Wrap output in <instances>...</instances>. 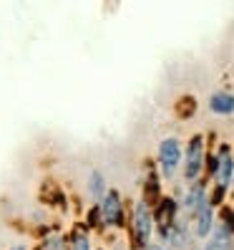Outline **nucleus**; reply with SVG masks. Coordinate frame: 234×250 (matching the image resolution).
Returning <instances> with one entry per match:
<instances>
[{"mask_svg": "<svg viewBox=\"0 0 234 250\" xmlns=\"http://www.w3.org/2000/svg\"><path fill=\"white\" fill-rule=\"evenodd\" d=\"M73 250H91V243H89V235H86V230H78L73 232Z\"/></svg>", "mask_w": 234, "mask_h": 250, "instance_id": "2eb2a0df", "label": "nucleus"}, {"mask_svg": "<svg viewBox=\"0 0 234 250\" xmlns=\"http://www.w3.org/2000/svg\"><path fill=\"white\" fill-rule=\"evenodd\" d=\"M201 202H204V187L201 185H194L192 189H189V195H186V210L189 212H197Z\"/></svg>", "mask_w": 234, "mask_h": 250, "instance_id": "f8f14e48", "label": "nucleus"}, {"mask_svg": "<svg viewBox=\"0 0 234 250\" xmlns=\"http://www.w3.org/2000/svg\"><path fill=\"white\" fill-rule=\"evenodd\" d=\"M101 223H104V217H101V208L98 205H93V208L89 210V228H101Z\"/></svg>", "mask_w": 234, "mask_h": 250, "instance_id": "dca6fc26", "label": "nucleus"}, {"mask_svg": "<svg viewBox=\"0 0 234 250\" xmlns=\"http://www.w3.org/2000/svg\"><path fill=\"white\" fill-rule=\"evenodd\" d=\"M216 169H219V157L216 154H209L207 157V172L209 174H216Z\"/></svg>", "mask_w": 234, "mask_h": 250, "instance_id": "a211bd4d", "label": "nucleus"}, {"mask_svg": "<svg viewBox=\"0 0 234 250\" xmlns=\"http://www.w3.org/2000/svg\"><path fill=\"white\" fill-rule=\"evenodd\" d=\"M146 250H164V248H162V245H149Z\"/></svg>", "mask_w": 234, "mask_h": 250, "instance_id": "6ab92c4d", "label": "nucleus"}, {"mask_svg": "<svg viewBox=\"0 0 234 250\" xmlns=\"http://www.w3.org/2000/svg\"><path fill=\"white\" fill-rule=\"evenodd\" d=\"M194 215H197V235L199 238H207L214 228V208L209 205V200H204Z\"/></svg>", "mask_w": 234, "mask_h": 250, "instance_id": "423d86ee", "label": "nucleus"}, {"mask_svg": "<svg viewBox=\"0 0 234 250\" xmlns=\"http://www.w3.org/2000/svg\"><path fill=\"white\" fill-rule=\"evenodd\" d=\"M197 111V101H194V96H181L179 99V104H177V114L181 116V119H189Z\"/></svg>", "mask_w": 234, "mask_h": 250, "instance_id": "ddd939ff", "label": "nucleus"}, {"mask_svg": "<svg viewBox=\"0 0 234 250\" xmlns=\"http://www.w3.org/2000/svg\"><path fill=\"white\" fill-rule=\"evenodd\" d=\"M159 165H162V172L166 177H171L177 172V167L181 165V144L177 137H166L159 144Z\"/></svg>", "mask_w": 234, "mask_h": 250, "instance_id": "f03ea898", "label": "nucleus"}, {"mask_svg": "<svg viewBox=\"0 0 234 250\" xmlns=\"http://www.w3.org/2000/svg\"><path fill=\"white\" fill-rule=\"evenodd\" d=\"M209 109H212L214 114H222V116L234 114V96L227 94V91H216V94H212V99H209Z\"/></svg>", "mask_w": 234, "mask_h": 250, "instance_id": "1a4fd4ad", "label": "nucleus"}, {"mask_svg": "<svg viewBox=\"0 0 234 250\" xmlns=\"http://www.w3.org/2000/svg\"><path fill=\"white\" fill-rule=\"evenodd\" d=\"M177 202H174L171 197H164V200H159V205H156V212H154V223L159 225V232L164 235H169V230L174 228V223H177Z\"/></svg>", "mask_w": 234, "mask_h": 250, "instance_id": "39448f33", "label": "nucleus"}, {"mask_svg": "<svg viewBox=\"0 0 234 250\" xmlns=\"http://www.w3.org/2000/svg\"><path fill=\"white\" fill-rule=\"evenodd\" d=\"M144 202L149 205V208L151 205H159V180L154 177V174L149 177V182L144 185Z\"/></svg>", "mask_w": 234, "mask_h": 250, "instance_id": "9b49d317", "label": "nucleus"}, {"mask_svg": "<svg viewBox=\"0 0 234 250\" xmlns=\"http://www.w3.org/2000/svg\"><path fill=\"white\" fill-rule=\"evenodd\" d=\"M224 192H227V187H224V185H216V187H214L212 200H209V205H212V208H216V205H222V200H224Z\"/></svg>", "mask_w": 234, "mask_h": 250, "instance_id": "f3484780", "label": "nucleus"}, {"mask_svg": "<svg viewBox=\"0 0 234 250\" xmlns=\"http://www.w3.org/2000/svg\"><path fill=\"white\" fill-rule=\"evenodd\" d=\"M151 230H154V217H151V210L144 200L136 205V212H134V240L139 248H146L151 238Z\"/></svg>", "mask_w": 234, "mask_h": 250, "instance_id": "20e7f679", "label": "nucleus"}, {"mask_svg": "<svg viewBox=\"0 0 234 250\" xmlns=\"http://www.w3.org/2000/svg\"><path fill=\"white\" fill-rule=\"evenodd\" d=\"M229 243H232V232L219 225L216 232H214V238H212V243L204 248V250H229V248H232Z\"/></svg>", "mask_w": 234, "mask_h": 250, "instance_id": "9d476101", "label": "nucleus"}, {"mask_svg": "<svg viewBox=\"0 0 234 250\" xmlns=\"http://www.w3.org/2000/svg\"><path fill=\"white\" fill-rule=\"evenodd\" d=\"M10 250H25V248H23V245H13Z\"/></svg>", "mask_w": 234, "mask_h": 250, "instance_id": "aec40b11", "label": "nucleus"}, {"mask_svg": "<svg viewBox=\"0 0 234 250\" xmlns=\"http://www.w3.org/2000/svg\"><path fill=\"white\" fill-rule=\"evenodd\" d=\"M40 202H46L51 205V208H66V195L61 192V187L53 185V182H46L40 187Z\"/></svg>", "mask_w": 234, "mask_h": 250, "instance_id": "6e6552de", "label": "nucleus"}, {"mask_svg": "<svg viewBox=\"0 0 234 250\" xmlns=\"http://www.w3.org/2000/svg\"><path fill=\"white\" fill-rule=\"evenodd\" d=\"M219 169H216V180H219V185H229V180H232V174H234V162H232V157H229V146L227 144H222V149H219Z\"/></svg>", "mask_w": 234, "mask_h": 250, "instance_id": "0eeeda50", "label": "nucleus"}, {"mask_svg": "<svg viewBox=\"0 0 234 250\" xmlns=\"http://www.w3.org/2000/svg\"><path fill=\"white\" fill-rule=\"evenodd\" d=\"M91 195L98 200L106 195V187H104V174L101 172H91Z\"/></svg>", "mask_w": 234, "mask_h": 250, "instance_id": "4468645a", "label": "nucleus"}, {"mask_svg": "<svg viewBox=\"0 0 234 250\" xmlns=\"http://www.w3.org/2000/svg\"><path fill=\"white\" fill-rule=\"evenodd\" d=\"M98 208H101V217H104L106 225H111V228L124 225V202H121L119 189H106V195L101 197Z\"/></svg>", "mask_w": 234, "mask_h": 250, "instance_id": "f257e3e1", "label": "nucleus"}, {"mask_svg": "<svg viewBox=\"0 0 234 250\" xmlns=\"http://www.w3.org/2000/svg\"><path fill=\"white\" fill-rule=\"evenodd\" d=\"M204 167V137L194 134L192 142L186 146V165H184V177L189 182H194L199 177V172Z\"/></svg>", "mask_w": 234, "mask_h": 250, "instance_id": "7ed1b4c3", "label": "nucleus"}]
</instances>
